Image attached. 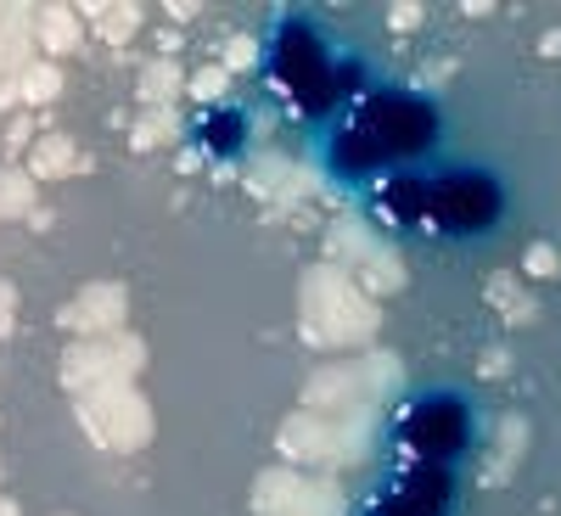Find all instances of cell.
Returning <instances> with one entry per match:
<instances>
[{"mask_svg": "<svg viewBox=\"0 0 561 516\" xmlns=\"http://www.w3.org/2000/svg\"><path fill=\"white\" fill-rule=\"evenodd\" d=\"M192 140H197V152L214 158V163H237L248 152V140H253V124L237 102H214L192 118Z\"/></svg>", "mask_w": 561, "mask_h": 516, "instance_id": "obj_6", "label": "cell"}, {"mask_svg": "<svg viewBox=\"0 0 561 516\" xmlns=\"http://www.w3.org/2000/svg\"><path fill=\"white\" fill-rule=\"evenodd\" d=\"M388 466H438L460 472V460L478 449V404L460 388H421L388 421Z\"/></svg>", "mask_w": 561, "mask_h": 516, "instance_id": "obj_4", "label": "cell"}, {"mask_svg": "<svg viewBox=\"0 0 561 516\" xmlns=\"http://www.w3.org/2000/svg\"><path fill=\"white\" fill-rule=\"evenodd\" d=\"M444 135H449V118H444L438 96L382 79L354 107H343L332 124H320L309 135V158L332 185L365 197L370 185H382L393 174L438 163Z\"/></svg>", "mask_w": 561, "mask_h": 516, "instance_id": "obj_1", "label": "cell"}, {"mask_svg": "<svg viewBox=\"0 0 561 516\" xmlns=\"http://www.w3.org/2000/svg\"><path fill=\"white\" fill-rule=\"evenodd\" d=\"M259 73H264L270 102L293 124H304V135H314L343 107H354L370 84H382L377 62L354 39H343L320 12H304V7H287L264 23Z\"/></svg>", "mask_w": 561, "mask_h": 516, "instance_id": "obj_2", "label": "cell"}, {"mask_svg": "<svg viewBox=\"0 0 561 516\" xmlns=\"http://www.w3.org/2000/svg\"><path fill=\"white\" fill-rule=\"evenodd\" d=\"M365 214L393 237H427V242H489L511 219V185L489 163H427L393 174L365 192Z\"/></svg>", "mask_w": 561, "mask_h": 516, "instance_id": "obj_3", "label": "cell"}, {"mask_svg": "<svg viewBox=\"0 0 561 516\" xmlns=\"http://www.w3.org/2000/svg\"><path fill=\"white\" fill-rule=\"evenodd\" d=\"M455 511H460V472H438V466H388L359 516H455Z\"/></svg>", "mask_w": 561, "mask_h": 516, "instance_id": "obj_5", "label": "cell"}]
</instances>
